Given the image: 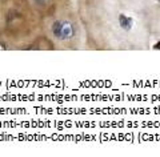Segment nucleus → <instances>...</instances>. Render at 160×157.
Segmentation results:
<instances>
[{
    "instance_id": "obj_1",
    "label": "nucleus",
    "mask_w": 160,
    "mask_h": 157,
    "mask_svg": "<svg viewBox=\"0 0 160 157\" xmlns=\"http://www.w3.org/2000/svg\"><path fill=\"white\" fill-rule=\"evenodd\" d=\"M53 35L60 40H68L75 35V28L70 21H56L53 24Z\"/></svg>"
},
{
    "instance_id": "obj_3",
    "label": "nucleus",
    "mask_w": 160,
    "mask_h": 157,
    "mask_svg": "<svg viewBox=\"0 0 160 157\" xmlns=\"http://www.w3.org/2000/svg\"><path fill=\"white\" fill-rule=\"evenodd\" d=\"M154 48H155V50H160V41H157V43L155 44Z\"/></svg>"
},
{
    "instance_id": "obj_2",
    "label": "nucleus",
    "mask_w": 160,
    "mask_h": 157,
    "mask_svg": "<svg viewBox=\"0 0 160 157\" xmlns=\"http://www.w3.org/2000/svg\"><path fill=\"white\" fill-rule=\"evenodd\" d=\"M119 23L122 25V28L124 29H131L132 27V19L125 16V15H119Z\"/></svg>"
}]
</instances>
